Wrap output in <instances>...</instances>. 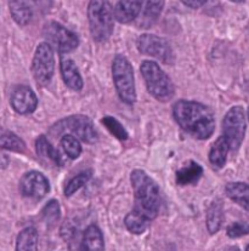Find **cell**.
<instances>
[{
    "label": "cell",
    "instance_id": "obj_1",
    "mask_svg": "<svg viewBox=\"0 0 249 251\" xmlns=\"http://www.w3.org/2000/svg\"><path fill=\"white\" fill-rule=\"evenodd\" d=\"M173 114L181 129L197 140H207L214 132V114L199 102L180 100L174 104Z\"/></svg>",
    "mask_w": 249,
    "mask_h": 251
},
{
    "label": "cell",
    "instance_id": "obj_2",
    "mask_svg": "<svg viewBox=\"0 0 249 251\" xmlns=\"http://www.w3.org/2000/svg\"><path fill=\"white\" fill-rule=\"evenodd\" d=\"M135 196L136 210L142 212L152 221L161 209V193L157 183L142 170L136 169L130 175Z\"/></svg>",
    "mask_w": 249,
    "mask_h": 251
},
{
    "label": "cell",
    "instance_id": "obj_3",
    "mask_svg": "<svg viewBox=\"0 0 249 251\" xmlns=\"http://www.w3.org/2000/svg\"><path fill=\"white\" fill-rule=\"evenodd\" d=\"M88 19L92 39L97 43L107 42L114 25V12L111 2L109 0H90Z\"/></svg>",
    "mask_w": 249,
    "mask_h": 251
},
{
    "label": "cell",
    "instance_id": "obj_4",
    "mask_svg": "<svg viewBox=\"0 0 249 251\" xmlns=\"http://www.w3.org/2000/svg\"><path fill=\"white\" fill-rule=\"evenodd\" d=\"M147 90L161 102L170 101L175 94L173 81L153 61H143L140 66Z\"/></svg>",
    "mask_w": 249,
    "mask_h": 251
},
{
    "label": "cell",
    "instance_id": "obj_5",
    "mask_svg": "<svg viewBox=\"0 0 249 251\" xmlns=\"http://www.w3.org/2000/svg\"><path fill=\"white\" fill-rule=\"evenodd\" d=\"M112 74L115 90L120 100L128 104H133L136 101L135 79L133 66L123 55H117L112 63Z\"/></svg>",
    "mask_w": 249,
    "mask_h": 251
},
{
    "label": "cell",
    "instance_id": "obj_6",
    "mask_svg": "<svg viewBox=\"0 0 249 251\" xmlns=\"http://www.w3.org/2000/svg\"><path fill=\"white\" fill-rule=\"evenodd\" d=\"M247 123L242 107H232L227 112L222 122V136L227 140L230 148L237 151L243 142L246 135Z\"/></svg>",
    "mask_w": 249,
    "mask_h": 251
},
{
    "label": "cell",
    "instance_id": "obj_7",
    "mask_svg": "<svg viewBox=\"0 0 249 251\" xmlns=\"http://www.w3.org/2000/svg\"><path fill=\"white\" fill-rule=\"evenodd\" d=\"M55 71V56L50 44L42 43L37 48L32 62V73L38 84L45 86L51 81Z\"/></svg>",
    "mask_w": 249,
    "mask_h": 251
},
{
    "label": "cell",
    "instance_id": "obj_8",
    "mask_svg": "<svg viewBox=\"0 0 249 251\" xmlns=\"http://www.w3.org/2000/svg\"><path fill=\"white\" fill-rule=\"evenodd\" d=\"M45 39L51 48L57 49L60 52H71L79 44L78 37L73 32L57 22H49L44 27Z\"/></svg>",
    "mask_w": 249,
    "mask_h": 251
},
{
    "label": "cell",
    "instance_id": "obj_9",
    "mask_svg": "<svg viewBox=\"0 0 249 251\" xmlns=\"http://www.w3.org/2000/svg\"><path fill=\"white\" fill-rule=\"evenodd\" d=\"M138 49L141 53L157 58L164 63H171L174 61V53L169 43L157 35H141L138 39Z\"/></svg>",
    "mask_w": 249,
    "mask_h": 251
},
{
    "label": "cell",
    "instance_id": "obj_10",
    "mask_svg": "<svg viewBox=\"0 0 249 251\" xmlns=\"http://www.w3.org/2000/svg\"><path fill=\"white\" fill-rule=\"evenodd\" d=\"M57 126H60L61 130H67L72 132L74 136L85 143H95L97 140L94 124H92L90 118L85 117V115H72L58 123Z\"/></svg>",
    "mask_w": 249,
    "mask_h": 251
},
{
    "label": "cell",
    "instance_id": "obj_11",
    "mask_svg": "<svg viewBox=\"0 0 249 251\" xmlns=\"http://www.w3.org/2000/svg\"><path fill=\"white\" fill-rule=\"evenodd\" d=\"M20 192L26 198L40 201L50 192V183L39 171H29L20 181Z\"/></svg>",
    "mask_w": 249,
    "mask_h": 251
},
{
    "label": "cell",
    "instance_id": "obj_12",
    "mask_svg": "<svg viewBox=\"0 0 249 251\" xmlns=\"http://www.w3.org/2000/svg\"><path fill=\"white\" fill-rule=\"evenodd\" d=\"M11 106L20 114H30L38 106V99L32 89L28 86H19L11 95Z\"/></svg>",
    "mask_w": 249,
    "mask_h": 251
},
{
    "label": "cell",
    "instance_id": "obj_13",
    "mask_svg": "<svg viewBox=\"0 0 249 251\" xmlns=\"http://www.w3.org/2000/svg\"><path fill=\"white\" fill-rule=\"evenodd\" d=\"M164 6V0H142L140 15L135 21H138V25L141 28H150L153 25Z\"/></svg>",
    "mask_w": 249,
    "mask_h": 251
},
{
    "label": "cell",
    "instance_id": "obj_14",
    "mask_svg": "<svg viewBox=\"0 0 249 251\" xmlns=\"http://www.w3.org/2000/svg\"><path fill=\"white\" fill-rule=\"evenodd\" d=\"M142 0H119L113 12L114 19L119 23H130L135 21L140 15Z\"/></svg>",
    "mask_w": 249,
    "mask_h": 251
},
{
    "label": "cell",
    "instance_id": "obj_15",
    "mask_svg": "<svg viewBox=\"0 0 249 251\" xmlns=\"http://www.w3.org/2000/svg\"><path fill=\"white\" fill-rule=\"evenodd\" d=\"M81 251H105L104 235L96 225H90L84 232L81 242Z\"/></svg>",
    "mask_w": 249,
    "mask_h": 251
},
{
    "label": "cell",
    "instance_id": "obj_16",
    "mask_svg": "<svg viewBox=\"0 0 249 251\" xmlns=\"http://www.w3.org/2000/svg\"><path fill=\"white\" fill-rule=\"evenodd\" d=\"M61 74L66 85L74 91L83 89V79L78 72L76 63L69 58H63L61 61Z\"/></svg>",
    "mask_w": 249,
    "mask_h": 251
},
{
    "label": "cell",
    "instance_id": "obj_17",
    "mask_svg": "<svg viewBox=\"0 0 249 251\" xmlns=\"http://www.w3.org/2000/svg\"><path fill=\"white\" fill-rule=\"evenodd\" d=\"M203 175V169L196 161H189L186 165L179 169L176 173V182L180 186H187V184H194L199 181Z\"/></svg>",
    "mask_w": 249,
    "mask_h": 251
},
{
    "label": "cell",
    "instance_id": "obj_18",
    "mask_svg": "<svg viewBox=\"0 0 249 251\" xmlns=\"http://www.w3.org/2000/svg\"><path fill=\"white\" fill-rule=\"evenodd\" d=\"M227 197L249 212V184L243 182H230L225 188Z\"/></svg>",
    "mask_w": 249,
    "mask_h": 251
},
{
    "label": "cell",
    "instance_id": "obj_19",
    "mask_svg": "<svg viewBox=\"0 0 249 251\" xmlns=\"http://www.w3.org/2000/svg\"><path fill=\"white\" fill-rule=\"evenodd\" d=\"M230 145L224 136L219 137L214 143L209 152V161L215 169H221L226 163V158L230 151Z\"/></svg>",
    "mask_w": 249,
    "mask_h": 251
},
{
    "label": "cell",
    "instance_id": "obj_20",
    "mask_svg": "<svg viewBox=\"0 0 249 251\" xmlns=\"http://www.w3.org/2000/svg\"><path fill=\"white\" fill-rule=\"evenodd\" d=\"M224 222V211H222V203L219 199H215L210 204L207 212V228L210 234H215L221 228Z\"/></svg>",
    "mask_w": 249,
    "mask_h": 251
},
{
    "label": "cell",
    "instance_id": "obj_21",
    "mask_svg": "<svg viewBox=\"0 0 249 251\" xmlns=\"http://www.w3.org/2000/svg\"><path fill=\"white\" fill-rule=\"evenodd\" d=\"M151 220L147 216L140 212L138 210L134 209L125 216L124 224L127 229L133 234H142L147 227L150 226Z\"/></svg>",
    "mask_w": 249,
    "mask_h": 251
},
{
    "label": "cell",
    "instance_id": "obj_22",
    "mask_svg": "<svg viewBox=\"0 0 249 251\" xmlns=\"http://www.w3.org/2000/svg\"><path fill=\"white\" fill-rule=\"evenodd\" d=\"M16 251H38V232L34 227H27L19 233Z\"/></svg>",
    "mask_w": 249,
    "mask_h": 251
},
{
    "label": "cell",
    "instance_id": "obj_23",
    "mask_svg": "<svg viewBox=\"0 0 249 251\" xmlns=\"http://www.w3.org/2000/svg\"><path fill=\"white\" fill-rule=\"evenodd\" d=\"M10 11H11L12 19L20 25H27L32 19V10L25 0H11Z\"/></svg>",
    "mask_w": 249,
    "mask_h": 251
},
{
    "label": "cell",
    "instance_id": "obj_24",
    "mask_svg": "<svg viewBox=\"0 0 249 251\" xmlns=\"http://www.w3.org/2000/svg\"><path fill=\"white\" fill-rule=\"evenodd\" d=\"M35 148H37L38 155L40 158H43V159L53 161L56 165H61L62 164V159H61L58 152L51 146V143L49 142L48 138L45 136L38 137V140L35 141Z\"/></svg>",
    "mask_w": 249,
    "mask_h": 251
},
{
    "label": "cell",
    "instance_id": "obj_25",
    "mask_svg": "<svg viewBox=\"0 0 249 251\" xmlns=\"http://www.w3.org/2000/svg\"><path fill=\"white\" fill-rule=\"evenodd\" d=\"M0 148L14 152H23L26 150V145L14 132L0 129Z\"/></svg>",
    "mask_w": 249,
    "mask_h": 251
},
{
    "label": "cell",
    "instance_id": "obj_26",
    "mask_svg": "<svg viewBox=\"0 0 249 251\" xmlns=\"http://www.w3.org/2000/svg\"><path fill=\"white\" fill-rule=\"evenodd\" d=\"M61 146L71 159H77L82 154V145L74 135H65L61 138Z\"/></svg>",
    "mask_w": 249,
    "mask_h": 251
},
{
    "label": "cell",
    "instance_id": "obj_27",
    "mask_svg": "<svg viewBox=\"0 0 249 251\" xmlns=\"http://www.w3.org/2000/svg\"><path fill=\"white\" fill-rule=\"evenodd\" d=\"M91 176H92L91 170H85L83 171V173H79L77 176H74V177L67 183V186H66L65 196L71 197L72 194L76 193L78 189H81L84 184L90 180Z\"/></svg>",
    "mask_w": 249,
    "mask_h": 251
},
{
    "label": "cell",
    "instance_id": "obj_28",
    "mask_svg": "<svg viewBox=\"0 0 249 251\" xmlns=\"http://www.w3.org/2000/svg\"><path fill=\"white\" fill-rule=\"evenodd\" d=\"M43 220L45 221V224L48 226H54L56 222L60 220L61 216V210L60 205L56 201H50L48 204H46L44 209L42 211Z\"/></svg>",
    "mask_w": 249,
    "mask_h": 251
},
{
    "label": "cell",
    "instance_id": "obj_29",
    "mask_svg": "<svg viewBox=\"0 0 249 251\" xmlns=\"http://www.w3.org/2000/svg\"><path fill=\"white\" fill-rule=\"evenodd\" d=\"M102 124H104L105 126L110 130V132H111L113 136L117 137L118 140H120V141L128 140L127 130H125L124 126H123V125L120 124L117 119H114L113 117L102 118Z\"/></svg>",
    "mask_w": 249,
    "mask_h": 251
},
{
    "label": "cell",
    "instance_id": "obj_30",
    "mask_svg": "<svg viewBox=\"0 0 249 251\" xmlns=\"http://www.w3.org/2000/svg\"><path fill=\"white\" fill-rule=\"evenodd\" d=\"M226 234L228 238H232V239L245 237V235L249 234V224L247 222H235L227 227Z\"/></svg>",
    "mask_w": 249,
    "mask_h": 251
},
{
    "label": "cell",
    "instance_id": "obj_31",
    "mask_svg": "<svg viewBox=\"0 0 249 251\" xmlns=\"http://www.w3.org/2000/svg\"><path fill=\"white\" fill-rule=\"evenodd\" d=\"M207 0H181L186 6L191 7V9H198V7L203 6Z\"/></svg>",
    "mask_w": 249,
    "mask_h": 251
},
{
    "label": "cell",
    "instance_id": "obj_32",
    "mask_svg": "<svg viewBox=\"0 0 249 251\" xmlns=\"http://www.w3.org/2000/svg\"><path fill=\"white\" fill-rule=\"evenodd\" d=\"M224 251H241L237 247H228Z\"/></svg>",
    "mask_w": 249,
    "mask_h": 251
},
{
    "label": "cell",
    "instance_id": "obj_33",
    "mask_svg": "<svg viewBox=\"0 0 249 251\" xmlns=\"http://www.w3.org/2000/svg\"><path fill=\"white\" fill-rule=\"evenodd\" d=\"M231 1H233V2H243V1H245V0H231Z\"/></svg>",
    "mask_w": 249,
    "mask_h": 251
},
{
    "label": "cell",
    "instance_id": "obj_34",
    "mask_svg": "<svg viewBox=\"0 0 249 251\" xmlns=\"http://www.w3.org/2000/svg\"><path fill=\"white\" fill-rule=\"evenodd\" d=\"M246 251H249V245L247 247V249H246Z\"/></svg>",
    "mask_w": 249,
    "mask_h": 251
},
{
    "label": "cell",
    "instance_id": "obj_35",
    "mask_svg": "<svg viewBox=\"0 0 249 251\" xmlns=\"http://www.w3.org/2000/svg\"><path fill=\"white\" fill-rule=\"evenodd\" d=\"M248 119H249V108H248Z\"/></svg>",
    "mask_w": 249,
    "mask_h": 251
}]
</instances>
